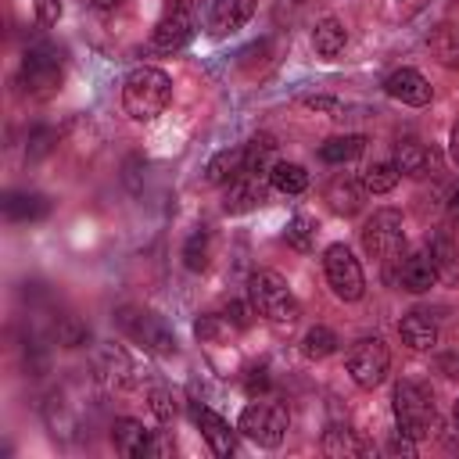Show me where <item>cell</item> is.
<instances>
[{
  "label": "cell",
  "instance_id": "30",
  "mask_svg": "<svg viewBox=\"0 0 459 459\" xmlns=\"http://www.w3.org/2000/svg\"><path fill=\"white\" fill-rule=\"evenodd\" d=\"M208 262H212V237H208L204 230H197V233H190V240L183 244V265H186L190 273H204Z\"/></svg>",
  "mask_w": 459,
  "mask_h": 459
},
{
  "label": "cell",
  "instance_id": "27",
  "mask_svg": "<svg viewBox=\"0 0 459 459\" xmlns=\"http://www.w3.org/2000/svg\"><path fill=\"white\" fill-rule=\"evenodd\" d=\"M323 452L326 455H362L366 441L355 430H348V427H333V430L323 434Z\"/></svg>",
  "mask_w": 459,
  "mask_h": 459
},
{
  "label": "cell",
  "instance_id": "40",
  "mask_svg": "<svg viewBox=\"0 0 459 459\" xmlns=\"http://www.w3.org/2000/svg\"><path fill=\"white\" fill-rule=\"evenodd\" d=\"M455 423H459V402H455Z\"/></svg>",
  "mask_w": 459,
  "mask_h": 459
},
{
  "label": "cell",
  "instance_id": "1",
  "mask_svg": "<svg viewBox=\"0 0 459 459\" xmlns=\"http://www.w3.org/2000/svg\"><path fill=\"white\" fill-rule=\"evenodd\" d=\"M172 100V79L161 72V68H151V65H140L126 75L122 82V108L129 118L136 122H151L158 118Z\"/></svg>",
  "mask_w": 459,
  "mask_h": 459
},
{
  "label": "cell",
  "instance_id": "39",
  "mask_svg": "<svg viewBox=\"0 0 459 459\" xmlns=\"http://www.w3.org/2000/svg\"><path fill=\"white\" fill-rule=\"evenodd\" d=\"M115 4H122V0H93V7H115Z\"/></svg>",
  "mask_w": 459,
  "mask_h": 459
},
{
  "label": "cell",
  "instance_id": "14",
  "mask_svg": "<svg viewBox=\"0 0 459 459\" xmlns=\"http://www.w3.org/2000/svg\"><path fill=\"white\" fill-rule=\"evenodd\" d=\"M194 423H197L201 437L208 441V448H212L215 455H233V452H237V437H233L230 423H226L219 412H212V409L197 405V409H194Z\"/></svg>",
  "mask_w": 459,
  "mask_h": 459
},
{
  "label": "cell",
  "instance_id": "2",
  "mask_svg": "<svg viewBox=\"0 0 459 459\" xmlns=\"http://www.w3.org/2000/svg\"><path fill=\"white\" fill-rule=\"evenodd\" d=\"M394 423H398V434L412 437V441H423L437 430V405H434V394L416 384V380H402L394 387Z\"/></svg>",
  "mask_w": 459,
  "mask_h": 459
},
{
  "label": "cell",
  "instance_id": "6",
  "mask_svg": "<svg viewBox=\"0 0 459 459\" xmlns=\"http://www.w3.org/2000/svg\"><path fill=\"white\" fill-rule=\"evenodd\" d=\"M61 79H65V68H61V57L54 47L47 43H36L25 50L22 57V86L25 93L32 97H50L61 90Z\"/></svg>",
  "mask_w": 459,
  "mask_h": 459
},
{
  "label": "cell",
  "instance_id": "15",
  "mask_svg": "<svg viewBox=\"0 0 459 459\" xmlns=\"http://www.w3.org/2000/svg\"><path fill=\"white\" fill-rule=\"evenodd\" d=\"M151 430L140 423V420H115L111 427V445L115 452L129 455V459H140V455H151Z\"/></svg>",
  "mask_w": 459,
  "mask_h": 459
},
{
  "label": "cell",
  "instance_id": "8",
  "mask_svg": "<svg viewBox=\"0 0 459 459\" xmlns=\"http://www.w3.org/2000/svg\"><path fill=\"white\" fill-rule=\"evenodd\" d=\"M323 269H326V283L341 301H359L366 294V276L359 258L348 251V244H330L323 255Z\"/></svg>",
  "mask_w": 459,
  "mask_h": 459
},
{
  "label": "cell",
  "instance_id": "37",
  "mask_svg": "<svg viewBox=\"0 0 459 459\" xmlns=\"http://www.w3.org/2000/svg\"><path fill=\"white\" fill-rule=\"evenodd\" d=\"M448 151H452V161L459 165V122L452 126V140H448Z\"/></svg>",
  "mask_w": 459,
  "mask_h": 459
},
{
  "label": "cell",
  "instance_id": "10",
  "mask_svg": "<svg viewBox=\"0 0 459 459\" xmlns=\"http://www.w3.org/2000/svg\"><path fill=\"white\" fill-rule=\"evenodd\" d=\"M122 326H126V333H129L136 344H143V348L154 351V355H172V351H176V337L169 333V326H165L154 312L122 316Z\"/></svg>",
  "mask_w": 459,
  "mask_h": 459
},
{
  "label": "cell",
  "instance_id": "13",
  "mask_svg": "<svg viewBox=\"0 0 459 459\" xmlns=\"http://www.w3.org/2000/svg\"><path fill=\"white\" fill-rule=\"evenodd\" d=\"M265 201V183L262 176H251V172H240L230 190H226V201H222V212L226 215H240V212H251Z\"/></svg>",
  "mask_w": 459,
  "mask_h": 459
},
{
  "label": "cell",
  "instance_id": "21",
  "mask_svg": "<svg viewBox=\"0 0 459 459\" xmlns=\"http://www.w3.org/2000/svg\"><path fill=\"white\" fill-rule=\"evenodd\" d=\"M344 43H348V32H344V25L337 18H323L316 25V32H312V47H316L319 57H337L344 50Z\"/></svg>",
  "mask_w": 459,
  "mask_h": 459
},
{
  "label": "cell",
  "instance_id": "32",
  "mask_svg": "<svg viewBox=\"0 0 459 459\" xmlns=\"http://www.w3.org/2000/svg\"><path fill=\"white\" fill-rule=\"evenodd\" d=\"M337 351V337H333V330H326V326H312L305 337H301V355L305 359H326V355H333Z\"/></svg>",
  "mask_w": 459,
  "mask_h": 459
},
{
  "label": "cell",
  "instance_id": "33",
  "mask_svg": "<svg viewBox=\"0 0 459 459\" xmlns=\"http://www.w3.org/2000/svg\"><path fill=\"white\" fill-rule=\"evenodd\" d=\"M147 409L158 416V423H169L172 416H176V402H172V394H169V387H161V384H154L151 391H147Z\"/></svg>",
  "mask_w": 459,
  "mask_h": 459
},
{
  "label": "cell",
  "instance_id": "34",
  "mask_svg": "<svg viewBox=\"0 0 459 459\" xmlns=\"http://www.w3.org/2000/svg\"><path fill=\"white\" fill-rule=\"evenodd\" d=\"M305 108H312V111H330L333 118H341V111H344V104L333 100V97H305Z\"/></svg>",
  "mask_w": 459,
  "mask_h": 459
},
{
  "label": "cell",
  "instance_id": "25",
  "mask_svg": "<svg viewBox=\"0 0 459 459\" xmlns=\"http://www.w3.org/2000/svg\"><path fill=\"white\" fill-rule=\"evenodd\" d=\"M362 147H366V136H359V133H351V136H333V140H326V143L319 147V158L330 161V165H341V161L359 158Z\"/></svg>",
  "mask_w": 459,
  "mask_h": 459
},
{
  "label": "cell",
  "instance_id": "9",
  "mask_svg": "<svg viewBox=\"0 0 459 459\" xmlns=\"http://www.w3.org/2000/svg\"><path fill=\"white\" fill-rule=\"evenodd\" d=\"M387 366H391V355L380 337H362L348 351V373L359 387H377L387 377Z\"/></svg>",
  "mask_w": 459,
  "mask_h": 459
},
{
  "label": "cell",
  "instance_id": "11",
  "mask_svg": "<svg viewBox=\"0 0 459 459\" xmlns=\"http://www.w3.org/2000/svg\"><path fill=\"white\" fill-rule=\"evenodd\" d=\"M384 90H387V97H394V100H402V104H412V108H423L427 100H430V82L416 72V68H398V72H391L387 75V82H384Z\"/></svg>",
  "mask_w": 459,
  "mask_h": 459
},
{
  "label": "cell",
  "instance_id": "3",
  "mask_svg": "<svg viewBox=\"0 0 459 459\" xmlns=\"http://www.w3.org/2000/svg\"><path fill=\"white\" fill-rule=\"evenodd\" d=\"M247 294H251V308L273 323H294L301 316V305L294 298V290L287 287V280L273 269H258L247 280Z\"/></svg>",
  "mask_w": 459,
  "mask_h": 459
},
{
  "label": "cell",
  "instance_id": "29",
  "mask_svg": "<svg viewBox=\"0 0 459 459\" xmlns=\"http://www.w3.org/2000/svg\"><path fill=\"white\" fill-rule=\"evenodd\" d=\"M430 50L437 54L441 65L459 68V29L455 25H437L430 36Z\"/></svg>",
  "mask_w": 459,
  "mask_h": 459
},
{
  "label": "cell",
  "instance_id": "38",
  "mask_svg": "<svg viewBox=\"0 0 459 459\" xmlns=\"http://www.w3.org/2000/svg\"><path fill=\"white\" fill-rule=\"evenodd\" d=\"M448 208H452V219H455V222H459V190H455V194H452V204H448Z\"/></svg>",
  "mask_w": 459,
  "mask_h": 459
},
{
  "label": "cell",
  "instance_id": "7",
  "mask_svg": "<svg viewBox=\"0 0 459 459\" xmlns=\"http://www.w3.org/2000/svg\"><path fill=\"white\" fill-rule=\"evenodd\" d=\"M197 32V18L190 0H169V7L161 11L154 32H151V50L154 54H172L179 47H186Z\"/></svg>",
  "mask_w": 459,
  "mask_h": 459
},
{
  "label": "cell",
  "instance_id": "31",
  "mask_svg": "<svg viewBox=\"0 0 459 459\" xmlns=\"http://www.w3.org/2000/svg\"><path fill=\"white\" fill-rule=\"evenodd\" d=\"M316 219L312 215H305V212H298L290 222H287V244L290 247H298V251H312V244H316Z\"/></svg>",
  "mask_w": 459,
  "mask_h": 459
},
{
  "label": "cell",
  "instance_id": "36",
  "mask_svg": "<svg viewBox=\"0 0 459 459\" xmlns=\"http://www.w3.org/2000/svg\"><path fill=\"white\" fill-rule=\"evenodd\" d=\"M226 319H230L233 326H247V316H244V305H237V301H230V305H226Z\"/></svg>",
  "mask_w": 459,
  "mask_h": 459
},
{
  "label": "cell",
  "instance_id": "16",
  "mask_svg": "<svg viewBox=\"0 0 459 459\" xmlns=\"http://www.w3.org/2000/svg\"><path fill=\"white\" fill-rule=\"evenodd\" d=\"M255 14V0H215L212 4V32L230 36L240 25H247Z\"/></svg>",
  "mask_w": 459,
  "mask_h": 459
},
{
  "label": "cell",
  "instance_id": "28",
  "mask_svg": "<svg viewBox=\"0 0 459 459\" xmlns=\"http://www.w3.org/2000/svg\"><path fill=\"white\" fill-rule=\"evenodd\" d=\"M326 201H330V208H333L337 215H355V212H359V186H355L351 179L337 176V179L326 186Z\"/></svg>",
  "mask_w": 459,
  "mask_h": 459
},
{
  "label": "cell",
  "instance_id": "19",
  "mask_svg": "<svg viewBox=\"0 0 459 459\" xmlns=\"http://www.w3.org/2000/svg\"><path fill=\"white\" fill-rule=\"evenodd\" d=\"M240 172H244V147H226V151H219V154L204 165V179H208L212 186L233 183Z\"/></svg>",
  "mask_w": 459,
  "mask_h": 459
},
{
  "label": "cell",
  "instance_id": "18",
  "mask_svg": "<svg viewBox=\"0 0 459 459\" xmlns=\"http://www.w3.org/2000/svg\"><path fill=\"white\" fill-rule=\"evenodd\" d=\"M398 333L402 341L412 348V351H430L437 344V326L427 312H409L402 323H398Z\"/></svg>",
  "mask_w": 459,
  "mask_h": 459
},
{
  "label": "cell",
  "instance_id": "26",
  "mask_svg": "<svg viewBox=\"0 0 459 459\" xmlns=\"http://www.w3.org/2000/svg\"><path fill=\"white\" fill-rule=\"evenodd\" d=\"M402 172L394 169V161H373L366 172H362V190L369 194H391L398 186Z\"/></svg>",
  "mask_w": 459,
  "mask_h": 459
},
{
  "label": "cell",
  "instance_id": "17",
  "mask_svg": "<svg viewBox=\"0 0 459 459\" xmlns=\"http://www.w3.org/2000/svg\"><path fill=\"white\" fill-rule=\"evenodd\" d=\"M394 169L402 176L420 179V176H427L434 169V151H427L420 140H398L394 143Z\"/></svg>",
  "mask_w": 459,
  "mask_h": 459
},
{
  "label": "cell",
  "instance_id": "20",
  "mask_svg": "<svg viewBox=\"0 0 459 459\" xmlns=\"http://www.w3.org/2000/svg\"><path fill=\"white\" fill-rule=\"evenodd\" d=\"M276 165V140L273 136H251L244 147V172L251 176H269V169Z\"/></svg>",
  "mask_w": 459,
  "mask_h": 459
},
{
  "label": "cell",
  "instance_id": "12",
  "mask_svg": "<svg viewBox=\"0 0 459 459\" xmlns=\"http://www.w3.org/2000/svg\"><path fill=\"white\" fill-rule=\"evenodd\" d=\"M398 287H405V290H412V294H423V290H430L434 287V280H437V269H434V262H430V251H412V255H405V258H398Z\"/></svg>",
  "mask_w": 459,
  "mask_h": 459
},
{
  "label": "cell",
  "instance_id": "22",
  "mask_svg": "<svg viewBox=\"0 0 459 459\" xmlns=\"http://www.w3.org/2000/svg\"><path fill=\"white\" fill-rule=\"evenodd\" d=\"M4 212H7V219H14V222H32V219H43V215L50 212V204H47V197H39V194H7Z\"/></svg>",
  "mask_w": 459,
  "mask_h": 459
},
{
  "label": "cell",
  "instance_id": "35",
  "mask_svg": "<svg viewBox=\"0 0 459 459\" xmlns=\"http://www.w3.org/2000/svg\"><path fill=\"white\" fill-rule=\"evenodd\" d=\"M36 14L43 25H57L61 18V0H36Z\"/></svg>",
  "mask_w": 459,
  "mask_h": 459
},
{
  "label": "cell",
  "instance_id": "23",
  "mask_svg": "<svg viewBox=\"0 0 459 459\" xmlns=\"http://www.w3.org/2000/svg\"><path fill=\"white\" fill-rule=\"evenodd\" d=\"M269 183H273V190H280V194H301V190L308 186V172H305V165H298V161H276V165L269 169Z\"/></svg>",
  "mask_w": 459,
  "mask_h": 459
},
{
  "label": "cell",
  "instance_id": "24",
  "mask_svg": "<svg viewBox=\"0 0 459 459\" xmlns=\"http://www.w3.org/2000/svg\"><path fill=\"white\" fill-rule=\"evenodd\" d=\"M430 262H434V269H437V276L441 280H448V283H455L459 280V258H455V247H452V240L445 237V233H437L434 240H430Z\"/></svg>",
  "mask_w": 459,
  "mask_h": 459
},
{
  "label": "cell",
  "instance_id": "4",
  "mask_svg": "<svg viewBox=\"0 0 459 459\" xmlns=\"http://www.w3.org/2000/svg\"><path fill=\"white\" fill-rule=\"evenodd\" d=\"M362 247H366V255L377 258V262H398V255L405 251L402 212H394V208L373 212L369 222L362 226Z\"/></svg>",
  "mask_w": 459,
  "mask_h": 459
},
{
  "label": "cell",
  "instance_id": "5",
  "mask_svg": "<svg viewBox=\"0 0 459 459\" xmlns=\"http://www.w3.org/2000/svg\"><path fill=\"white\" fill-rule=\"evenodd\" d=\"M290 427V412L283 402H251L240 412V434L262 448H276Z\"/></svg>",
  "mask_w": 459,
  "mask_h": 459
}]
</instances>
